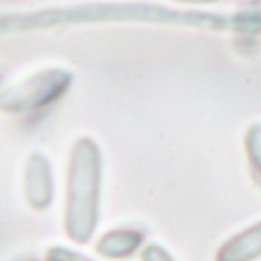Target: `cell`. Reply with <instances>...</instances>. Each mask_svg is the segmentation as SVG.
<instances>
[{"mask_svg": "<svg viewBox=\"0 0 261 261\" xmlns=\"http://www.w3.org/2000/svg\"><path fill=\"white\" fill-rule=\"evenodd\" d=\"M103 155L100 145L88 136L79 137L69 151L63 227L75 244H88L100 221Z\"/></svg>", "mask_w": 261, "mask_h": 261, "instance_id": "obj_1", "label": "cell"}, {"mask_svg": "<svg viewBox=\"0 0 261 261\" xmlns=\"http://www.w3.org/2000/svg\"><path fill=\"white\" fill-rule=\"evenodd\" d=\"M74 75L66 68H45L0 91V111L28 114L59 101L71 88Z\"/></svg>", "mask_w": 261, "mask_h": 261, "instance_id": "obj_2", "label": "cell"}, {"mask_svg": "<svg viewBox=\"0 0 261 261\" xmlns=\"http://www.w3.org/2000/svg\"><path fill=\"white\" fill-rule=\"evenodd\" d=\"M56 183L49 159L34 151L23 166V195L27 204L34 211H46L54 201Z\"/></svg>", "mask_w": 261, "mask_h": 261, "instance_id": "obj_3", "label": "cell"}, {"mask_svg": "<svg viewBox=\"0 0 261 261\" xmlns=\"http://www.w3.org/2000/svg\"><path fill=\"white\" fill-rule=\"evenodd\" d=\"M259 258L261 220L229 237L215 253V261H256Z\"/></svg>", "mask_w": 261, "mask_h": 261, "instance_id": "obj_4", "label": "cell"}, {"mask_svg": "<svg viewBox=\"0 0 261 261\" xmlns=\"http://www.w3.org/2000/svg\"><path fill=\"white\" fill-rule=\"evenodd\" d=\"M145 233L134 227H117L105 232L95 243V252L106 259H124L143 244Z\"/></svg>", "mask_w": 261, "mask_h": 261, "instance_id": "obj_5", "label": "cell"}, {"mask_svg": "<svg viewBox=\"0 0 261 261\" xmlns=\"http://www.w3.org/2000/svg\"><path fill=\"white\" fill-rule=\"evenodd\" d=\"M246 159L255 180L261 185V123H252L244 133L243 139Z\"/></svg>", "mask_w": 261, "mask_h": 261, "instance_id": "obj_6", "label": "cell"}, {"mask_svg": "<svg viewBox=\"0 0 261 261\" xmlns=\"http://www.w3.org/2000/svg\"><path fill=\"white\" fill-rule=\"evenodd\" d=\"M43 261H95V259L71 247L56 244V246H49L45 250Z\"/></svg>", "mask_w": 261, "mask_h": 261, "instance_id": "obj_7", "label": "cell"}, {"mask_svg": "<svg viewBox=\"0 0 261 261\" xmlns=\"http://www.w3.org/2000/svg\"><path fill=\"white\" fill-rule=\"evenodd\" d=\"M142 261H177L174 255L159 243H149L145 246L140 255Z\"/></svg>", "mask_w": 261, "mask_h": 261, "instance_id": "obj_8", "label": "cell"}, {"mask_svg": "<svg viewBox=\"0 0 261 261\" xmlns=\"http://www.w3.org/2000/svg\"><path fill=\"white\" fill-rule=\"evenodd\" d=\"M14 261H39V259L36 256H19Z\"/></svg>", "mask_w": 261, "mask_h": 261, "instance_id": "obj_9", "label": "cell"}, {"mask_svg": "<svg viewBox=\"0 0 261 261\" xmlns=\"http://www.w3.org/2000/svg\"><path fill=\"white\" fill-rule=\"evenodd\" d=\"M0 82H2V74H0Z\"/></svg>", "mask_w": 261, "mask_h": 261, "instance_id": "obj_10", "label": "cell"}]
</instances>
